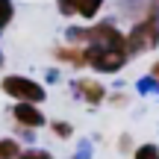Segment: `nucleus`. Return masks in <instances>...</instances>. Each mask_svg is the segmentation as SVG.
<instances>
[{"instance_id":"obj_13","label":"nucleus","mask_w":159,"mask_h":159,"mask_svg":"<svg viewBox=\"0 0 159 159\" xmlns=\"http://www.w3.org/2000/svg\"><path fill=\"white\" fill-rule=\"evenodd\" d=\"M21 159H53V153H47V150H24L21 153Z\"/></svg>"},{"instance_id":"obj_5","label":"nucleus","mask_w":159,"mask_h":159,"mask_svg":"<svg viewBox=\"0 0 159 159\" xmlns=\"http://www.w3.org/2000/svg\"><path fill=\"white\" fill-rule=\"evenodd\" d=\"M77 94L83 97L89 106H100L103 100H109V97H106V89H103L97 80H77Z\"/></svg>"},{"instance_id":"obj_12","label":"nucleus","mask_w":159,"mask_h":159,"mask_svg":"<svg viewBox=\"0 0 159 159\" xmlns=\"http://www.w3.org/2000/svg\"><path fill=\"white\" fill-rule=\"evenodd\" d=\"M50 130L56 133L59 139H71V133H74V127L65 124V121H50Z\"/></svg>"},{"instance_id":"obj_2","label":"nucleus","mask_w":159,"mask_h":159,"mask_svg":"<svg viewBox=\"0 0 159 159\" xmlns=\"http://www.w3.org/2000/svg\"><path fill=\"white\" fill-rule=\"evenodd\" d=\"M89 50V68L100 71V74H115L130 62L127 47H106V44H85Z\"/></svg>"},{"instance_id":"obj_8","label":"nucleus","mask_w":159,"mask_h":159,"mask_svg":"<svg viewBox=\"0 0 159 159\" xmlns=\"http://www.w3.org/2000/svg\"><path fill=\"white\" fill-rule=\"evenodd\" d=\"M21 144L15 139H0V159H21Z\"/></svg>"},{"instance_id":"obj_16","label":"nucleus","mask_w":159,"mask_h":159,"mask_svg":"<svg viewBox=\"0 0 159 159\" xmlns=\"http://www.w3.org/2000/svg\"><path fill=\"white\" fill-rule=\"evenodd\" d=\"M130 144H133V139H130V136H121V144H118L121 150H127V148H130Z\"/></svg>"},{"instance_id":"obj_7","label":"nucleus","mask_w":159,"mask_h":159,"mask_svg":"<svg viewBox=\"0 0 159 159\" xmlns=\"http://www.w3.org/2000/svg\"><path fill=\"white\" fill-rule=\"evenodd\" d=\"M103 3H106V0H77V12L85 21H91V18H97V12L103 9Z\"/></svg>"},{"instance_id":"obj_10","label":"nucleus","mask_w":159,"mask_h":159,"mask_svg":"<svg viewBox=\"0 0 159 159\" xmlns=\"http://www.w3.org/2000/svg\"><path fill=\"white\" fill-rule=\"evenodd\" d=\"M56 9H59V15H65V18L80 15L77 12V0H56Z\"/></svg>"},{"instance_id":"obj_3","label":"nucleus","mask_w":159,"mask_h":159,"mask_svg":"<svg viewBox=\"0 0 159 159\" xmlns=\"http://www.w3.org/2000/svg\"><path fill=\"white\" fill-rule=\"evenodd\" d=\"M0 89H3L9 97H15V100H30V103H44L47 100V91H44L41 83L27 80V77H18V74L3 77L0 80Z\"/></svg>"},{"instance_id":"obj_11","label":"nucleus","mask_w":159,"mask_h":159,"mask_svg":"<svg viewBox=\"0 0 159 159\" xmlns=\"http://www.w3.org/2000/svg\"><path fill=\"white\" fill-rule=\"evenodd\" d=\"M133 159H159V148L156 144H142V148H136Z\"/></svg>"},{"instance_id":"obj_9","label":"nucleus","mask_w":159,"mask_h":159,"mask_svg":"<svg viewBox=\"0 0 159 159\" xmlns=\"http://www.w3.org/2000/svg\"><path fill=\"white\" fill-rule=\"evenodd\" d=\"M12 18H15V6H12V0H0V33L12 24Z\"/></svg>"},{"instance_id":"obj_14","label":"nucleus","mask_w":159,"mask_h":159,"mask_svg":"<svg viewBox=\"0 0 159 159\" xmlns=\"http://www.w3.org/2000/svg\"><path fill=\"white\" fill-rule=\"evenodd\" d=\"M109 103H112V106H124V103H127V94H112V97H109Z\"/></svg>"},{"instance_id":"obj_1","label":"nucleus","mask_w":159,"mask_h":159,"mask_svg":"<svg viewBox=\"0 0 159 159\" xmlns=\"http://www.w3.org/2000/svg\"><path fill=\"white\" fill-rule=\"evenodd\" d=\"M156 44H159V15L139 18L130 27V33H127V53H130V59L144 53V50H153Z\"/></svg>"},{"instance_id":"obj_4","label":"nucleus","mask_w":159,"mask_h":159,"mask_svg":"<svg viewBox=\"0 0 159 159\" xmlns=\"http://www.w3.org/2000/svg\"><path fill=\"white\" fill-rule=\"evenodd\" d=\"M12 118L18 121L21 127H30V130H39V127L47 124L44 112L39 109V103H30V100H15V106H12Z\"/></svg>"},{"instance_id":"obj_15","label":"nucleus","mask_w":159,"mask_h":159,"mask_svg":"<svg viewBox=\"0 0 159 159\" xmlns=\"http://www.w3.org/2000/svg\"><path fill=\"white\" fill-rule=\"evenodd\" d=\"M150 77H153V83H159V59L150 65Z\"/></svg>"},{"instance_id":"obj_17","label":"nucleus","mask_w":159,"mask_h":159,"mask_svg":"<svg viewBox=\"0 0 159 159\" xmlns=\"http://www.w3.org/2000/svg\"><path fill=\"white\" fill-rule=\"evenodd\" d=\"M0 65H3V53H0Z\"/></svg>"},{"instance_id":"obj_6","label":"nucleus","mask_w":159,"mask_h":159,"mask_svg":"<svg viewBox=\"0 0 159 159\" xmlns=\"http://www.w3.org/2000/svg\"><path fill=\"white\" fill-rule=\"evenodd\" d=\"M53 53H56L59 62H68V65H74V68H85V65H89V50H85V47H80V44L56 47Z\"/></svg>"}]
</instances>
